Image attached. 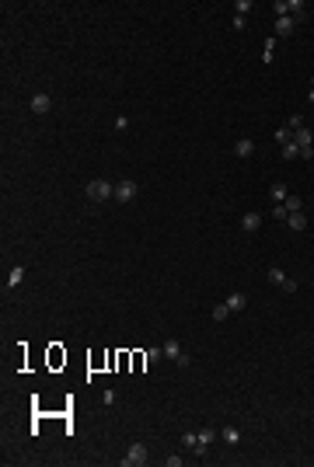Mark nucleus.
Returning a JSON list of instances; mask_svg holds the SVG:
<instances>
[{"mask_svg": "<svg viewBox=\"0 0 314 467\" xmlns=\"http://www.w3.org/2000/svg\"><path fill=\"white\" fill-rule=\"evenodd\" d=\"M84 195H87L91 202H108V199H115V185H112L108 178H94V181H87Z\"/></svg>", "mask_w": 314, "mask_h": 467, "instance_id": "obj_1", "label": "nucleus"}, {"mask_svg": "<svg viewBox=\"0 0 314 467\" xmlns=\"http://www.w3.org/2000/svg\"><path fill=\"white\" fill-rule=\"evenodd\" d=\"M265 279H269L272 286L286 290V293H297V290H300V286H297V279H293V276H286V272H283V269H276V265H269V269H265Z\"/></svg>", "mask_w": 314, "mask_h": 467, "instance_id": "obj_2", "label": "nucleus"}, {"mask_svg": "<svg viewBox=\"0 0 314 467\" xmlns=\"http://www.w3.org/2000/svg\"><path fill=\"white\" fill-rule=\"evenodd\" d=\"M140 195V185L133 181V178H119V185H115V202L122 206V202H133Z\"/></svg>", "mask_w": 314, "mask_h": 467, "instance_id": "obj_3", "label": "nucleus"}, {"mask_svg": "<svg viewBox=\"0 0 314 467\" xmlns=\"http://www.w3.org/2000/svg\"><path fill=\"white\" fill-rule=\"evenodd\" d=\"M122 464H126V467H143V464H147V443H133V446L126 450Z\"/></svg>", "mask_w": 314, "mask_h": 467, "instance_id": "obj_4", "label": "nucleus"}, {"mask_svg": "<svg viewBox=\"0 0 314 467\" xmlns=\"http://www.w3.org/2000/svg\"><path fill=\"white\" fill-rule=\"evenodd\" d=\"M217 436H220V429H203V432H196V446H192V450L203 457V453H206V446H210Z\"/></svg>", "mask_w": 314, "mask_h": 467, "instance_id": "obj_5", "label": "nucleus"}, {"mask_svg": "<svg viewBox=\"0 0 314 467\" xmlns=\"http://www.w3.org/2000/svg\"><path fill=\"white\" fill-rule=\"evenodd\" d=\"M297 28V18H276V39H290Z\"/></svg>", "mask_w": 314, "mask_h": 467, "instance_id": "obj_6", "label": "nucleus"}, {"mask_svg": "<svg viewBox=\"0 0 314 467\" xmlns=\"http://www.w3.org/2000/svg\"><path fill=\"white\" fill-rule=\"evenodd\" d=\"M49 108H53V98L49 94H32V112L35 115H46Z\"/></svg>", "mask_w": 314, "mask_h": 467, "instance_id": "obj_7", "label": "nucleus"}, {"mask_svg": "<svg viewBox=\"0 0 314 467\" xmlns=\"http://www.w3.org/2000/svg\"><path fill=\"white\" fill-rule=\"evenodd\" d=\"M286 227L293 233H300V230H307V216H304V209H297V213H290L286 216Z\"/></svg>", "mask_w": 314, "mask_h": 467, "instance_id": "obj_8", "label": "nucleus"}, {"mask_svg": "<svg viewBox=\"0 0 314 467\" xmlns=\"http://www.w3.org/2000/svg\"><path fill=\"white\" fill-rule=\"evenodd\" d=\"M258 227H262V213H244L241 216V230L244 233H255Z\"/></svg>", "mask_w": 314, "mask_h": 467, "instance_id": "obj_9", "label": "nucleus"}, {"mask_svg": "<svg viewBox=\"0 0 314 467\" xmlns=\"http://www.w3.org/2000/svg\"><path fill=\"white\" fill-rule=\"evenodd\" d=\"M224 304H227V311H231V314H237V311H244V307H248V297H244V293H231Z\"/></svg>", "mask_w": 314, "mask_h": 467, "instance_id": "obj_10", "label": "nucleus"}, {"mask_svg": "<svg viewBox=\"0 0 314 467\" xmlns=\"http://www.w3.org/2000/svg\"><path fill=\"white\" fill-rule=\"evenodd\" d=\"M251 154H255V140H248V136H244V140H237V143H234V157L244 160V157H251Z\"/></svg>", "mask_w": 314, "mask_h": 467, "instance_id": "obj_11", "label": "nucleus"}, {"mask_svg": "<svg viewBox=\"0 0 314 467\" xmlns=\"http://www.w3.org/2000/svg\"><path fill=\"white\" fill-rule=\"evenodd\" d=\"M21 279H25V265H14V269L7 272V290H14Z\"/></svg>", "mask_w": 314, "mask_h": 467, "instance_id": "obj_12", "label": "nucleus"}, {"mask_svg": "<svg viewBox=\"0 0 314 467\" xmlns=\"http://www.w3.org/2000/svg\"><path fill=\"white\" fill-rule=\"evenodd\" d=\"M161 349H164V356H168V359H178V356H182V342H175V338H168Z\"/></svg>", "mask_w": 314, "mask_h": 467, "instance_id": "obj_13", "label": "nucleus"}, {"mask_svg": "<svg viewBox=\"0 0 314 467\" xmlns=\"http://www.w3.org/2000/svg\"><path fill=\"white\" fill-rule=\"evenodd\" d=\"M269 195H272L276 202H286V195H290V192H286V185H283V181H276V185H269Z\"/></svg>", "mask_w": 314, "mask_h": 467, "instance_id": "obj_14", "label": "nucleus"}, {"mask_svg": "<svg viewBox=\"0 0 314 467\" xmlns=\"http://www.w3.org/2000/svg\"><path fill=\"white\" fill-rule=\"evenodd\" d=\"M272 56H276V39H265V46H262V63H272Z\"/></svg>", "mask_w": 314, "mask_h": 467, "instance_id": "obj_15", "label": "nucleus"}, {"mask_svg": "<svg viewBox=\"0 0 314 467\" xmlns=\"http://www.w3.org/2000/svg\"><path fill=\"white\" fill-rule=\"evenodd\" d=\"M220 439H224V443H231V446H234L237 439H241V432H237V429H231V425H227V429H220Z\"/></svg>", "mask_w": 314, "mask_h": 467, "instance_id": "obj_16", "label": "nucleus"}, {"mask_svg": "<svg viewBox=\"0 0 314 467\" xmlns=\"http://www.w3.org/2000/svg\"><path fill=\"white\" fill-rule=\"evenodd\" d=\"M293 157H300V147L290 140V143H283V160H293Z\"/></svg>", "mask_w": 314, "mask_h": 467, "instance_id": "obj_17", "label": "nucleus"}, {"mask_svg": "<svg viewBox=\"0 0 314 467\" xmlns=\"http://www.w3.org/2000/svg\"><path fill=\"white\" fill-rule=\"evenodd\" d=\"M290 140H293V129H290V126L276 129V143H279V147H283V143H290Z\"/></svg>", "mask_w": 314, "mask_h": 467, "instance_id": "obj_18", "label": "nucleus"}, {"mask_svg": "<svg viewBox=\"0 0 314 467\" xmlns=\"http://www.w3.org/2000/svg\"><path fill=\"white\" fill-rule=\"evenodd\" d=\"M248 11H251V0H237L234 4V18H248Z\"/></svg>", "mask_w": 314, "mask_h": 467, "instance_id": "obj_19", "label": "nucleus"}, {"mask_svg": "<svg viewBox=\"0 0 314 467\" xmlns=\"http://www.w3.org/2000/svg\"><path fill=\"white\" fill-rule=\"evenodd\" d=\"M227 317H231L227 304H217V307H213V321H217V324H220V321H227Z\"/></svg>", "mask_w": 314, "mask_h": 467, "instance_id": "obj_20", "label": "nucleus"}, {"mask_svg": "<svg viewBox=\"0 0 314 467\" xmlns=\"http://www.w3.org/2000/svg\"><path fill=\"white\" fill-rule=\"evenodd\" d=\"M283 206H286L290 213H297V209H304V202H300L297 195H286V202H283Z\"/></svg>", "mask_w": 314, "mask_h": 467, "instance_id": "obj_21", "label": "nucleus"}, {"mask_svg": "<svg viewBox=\"0 0 314 467\" xmlns=\"http://www.w3.org/2000/svg\"><path fill=\"white\" fill-rule=\"evenodd\" d=\"M143 356H147V363H157V359H164V349L157 345V349H147Z\"/></svg>", "mask_w": 314, "mask_h": 467, "instance_id": "obj_22", "label": "nucleus"}, {"mask_svg": "<svg viewBox=\"0 0 314 467\" xmlns=\"http://www.w3.org/2000/svg\"><path fill=\"white\" fill-rule=\"evenodd\" d=\"M304 126H307V119H304V115H293V119H290V129H293V133H297V129H304Z\"/></svg>", "mask_w": 314, "mask_h": 467, "instance_id": "obj_23", "label": "nucleus"}, {"mask_svg": "<svg viewBox=\"0 0 314 467\" xmlns=\"http://www.w3.org/2000/svg\"><path fill=\"white\" fill-rule=\"evenodd\" d=\"M272 216H276V220H283V223H286V216H290V209H286V206H283V202H279V206H276V209H272Z\"/></svg>", "mask_w": 314, "mask_h": 467, "instance_id": "obj_24", "label": "nucleus"}, {"mask_svg": "<svg viewBox=\"0 0 314 467\" xmlns=\"http://www.w3.org/2000/svg\"><path fill=\"white\" fill-rule=\"evenodd\" d=\"M112 126H115V133H122V129H129V119H126V115H119Z\"/></svg>", "mask_w": 314, "mask_h": 467, "instance_id": "obj_25", "label": "nucleus"}, {"mask_svg": "<svg viewBox=\"0 0 314 467\" xmlns=\"http://www.w3.org/2000/svg\"><path fill=\"white\" fill-rule=\"evenodd\" d=\"M185 464V457H164V467H182Z\"/></svg>", "mask_w": 314, "mask_h": 467, "instance_id": "obj_26", "label": "nucleus"}, {"mask_svg": "<svg viewBox=\"0 0 314 467\" xmlns=\"http://www.w3.org/2000/svg\"><path fill=\"white\" fill-rule=\"evenodd\" d=\"M175 363H178V370H189V366H192V359H189V356H185V352H182V356H178V359H175Z\"/></svg>", "mask_w": 314, "mask_h": 467, "instance_id": "obj_27", "label": "nucleus"}, {"mask_svg": "<svg viewBox=\"0 0 314 467\" xmlns=\"http://www.w3.org/2000/svg\"><path fill=\"white\" fill-rule=\"evenodd\" d=\"M182 443H185V446L192 450V446H196V432H185V436H182Z\"/></svg>", "mask_w": 314, "mask_h": 467, "instance_id": "obj_28", "label": "nucleus"}, {"mask_svg": "<svg viewBox=\"0 0 314 467\" xmlns=\"http://www.w3.org/2000/svg\"><path fill=\"white\" fill-rule=\"evenodd\" d=\"M307 101H311V105H314V87H311V91H307Z\"/></svg>", "mask_w": 314, "mask_h": 467, "instance_id": "obj_29", "label": "nucleus"}]
</instances>
